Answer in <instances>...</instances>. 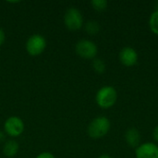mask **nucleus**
<instances>
[{
	"label": "nucleus",
	"mask_w": 158,
	"mask_h": 158,
	"mask_svg": "<svg viewBox=\"0 0 158 158\" xmlns=\"http://www.w3.org/2000/svg\"><path fill=\"white\" fill-rule=\"evenodd\" d=\"M5 40H6V33L3 31V29L0 28V46L4 44Z\"/></svg>",
	"instance_id": "obj_16"
},
{
	"label": "nucleus",
	"mask_w": 158,
	"mask_h": 158,
	"mask_svg": "<svg viewBox=\"0 0 158 158\" xmlns=\"http://www.w3.org/2000/svg\"><path fill=\"white\" fill-rule=\"evenodd\" d=\"M100 24L96 20H89L85 24V31L91 35H95L100 31Z\"/></svg>",
	"instance_id": "obj_11"
},
{
	"label": "nucleus",
	"mask_w": 158,
	"mask_h": 158,
	"mask_svg": "<svg viewBox=\"0 0 158 158\" xmlns=\"http://www.w3.org/2000/svg\"><path fill=\"white\" fill-rule=\"evenodd\" d=\"M111 123L110 120L105 116H99L95 118L88 126V135L93 139H100L106 136L110 131Z\"/></svg>",
	"instance_id": "obj_2"
},
{
	"label": "nucleus",
	"mask_w": 158,
	"mask_h": 158,
	"mask_svg": "<svg viewBox=\"0 0 158 158\" xmlns=\"http://www.w3.org/2000/svg\"><path fill=\"white\" fill-rule=\"evenodd\" d=\"M136 158H158V145L154 143L140 144L135 151Z\"/></svg>",
	"instance_id": "obj_7"
},
{
	"label": "nucleus",
	"mask_w": 158,
	"mask_h": 158,
	"mask_svg": "<svg viewBox=\"0 0 158 158\" xmlns=\"http://www.w3.org/2000/svg\"><path fill=\"white\" fill-rule=\"evenodd\" d=\"M125 140L128 145L133 148H137L141 143V134L140 131L135 128L129 129L125 133Z\"/></svg>",
	"instance_id": "obj_9"
},
{
	"label": "nucleus",
	"mask_w": 158,
	"mask_h": 158,
	"mask_svg": "<svg viewBox=\"0 0 158 158\" xmlns=\"http://www.w3.org/2000/svg\"><path fill=\"white\" fill-rule=\"evenodd\" d=\"M98 158H112V157H111L109 155H106V154H105V155H102V156H99Z\"/></svg>",
	"instance_id": "obj_19"
},
{
	"label": "nucleus",
	"mask_w": 158,
	"mask_h": 158,
	"mask_svg": "<svg viewBox=\"0 0 158 158\" xmlns=\"http://www.w3.org/2000/svg\"><path fill=\"white\" fill-rule=\"evenodd\" d=\"M93 8L96 11H104L107 7V1L106 0H93L91 1Z\"/></svg>",
	"instance_id": "obj_14"
},
{
	"label": "nucleus",
	"mask_w": 158,
	"mask_h": 158,
	"mask_svg": "<svg viewBox=\"0 0 158 158\" xmlns=\"http://www.w3.org/2000/svg\"><path fill=\"white\" fill-rule=\"evenodd\" d=\"M19 143L14 140L6 141L3 146V153L6 157H14L19 152Z\"/></svg>",
	"instance_id": "obj_10"
},
{
	"label": "nucleus",
	"mask_w": 158,
	"mask_h": 158,
	"mask_svg": "<svg viewBox=\"0 0 158 158\" xmlns=\"http://www.w3.org/2000/svg\"><path fill=\"white\" fill-rule=\"evenodd\" d=\"M35 158H56L55 157V156L52 154V153H50V152H43V153H41V154H39Z\"/></svg>",
	"instance_id": "obj_15"
},
{
	"label": "nucleus",
	"mask_w": 158,
	"mask_h": 158,
	"mask_svg": "<svg viewBox=\"0 0 158 158\" xmlns=\"http://www.w3.org/2000/svg\"><path fill=\"white\" fill-rule=\"evenodd\" d=\"M24 122L17 116H11L4 123L5 133L10 137H19L24 131Z\"/></svg>",
	"instance_id": "obj_6"
},
{
	"label": "nucleus",
	"mask_w": 158,
	"mask_h": 158,
	"mask_svg": "<svg viewBox=\"0 0 158 158\" xmlns=\"http://www.w3.org/2000/svg\"><path fill=\"white\" fill-rule=\"evenodd\" d=\"M26 51L30 56H36L41 55L46 47L45 38L38 33L31 35L26 42Z\"/></svg>",
	"instance_id": "obj_5"
},
{
	"label": "nucleus",
	"mask_w": 158,
	"mask_h": 158,
	"mask_svg": "<svg viewBox=\"0 0 158 158\" xmlns=\"http://www.w3.org/2000/svg\"><path fill=\"white\" fill-rule=\"evenodd\" d=\"M157 9H158V8H157Z\"/></svg>",
	"instance_id": "obj_20"
},
{
	"label": "nucleus",
	"mask_w": 158,
	"mask_h": 158,
	"mask_svg": "<svg viewBox=\"0 0 158 158\" xmlns=\"http://www.w3.org/2000/svg\"><path fill=\"white\" fill-rule=\"evenodd\" d=\"M75 51L79 56L84 59H94L97 55L98 48L94 42L91 40L83 39V40H80L76 44Z\"/></svg>",
	"instance_id": "obj_4"
},
{
	"label": "nucleus",
	"mask_w": 158,
	"mask_h": 158,
	"mask_svg": "<svg viewBox=\"0 0 158 158\" xmlns=\"http://www.w3.org/2000/svg\"><path fill=\"white\" fill-rule=\"evenodd\" d=\"M149 27L155 34L158 35V9L151 14L149 18Z\"/></svg>",
	"instance_id": "obj_12"
},
{
	"label": "nucleus",
	"mask_w": 158,
	"mask_h": 158,
	"mask_svg": "<svg viewBox=\"0 0 158 158\" xmlns=\"http://www.w3.org/2000/svg\"><path fill=\"white\" fill-rule=\"evenodd\" d=\"M5 141V133L0 131V143Z\"/></svg>",
	"instance_id": "obj_18"
},
{
	"label": "nucleus",
	"mask_w": 158,
	"mask_h": 158,
	"mask_svg": "<svg viewBox=\"0 0 158 158\" xmlns=\"http://www.w3.org/2000/svg\"><path fill=\"white\" fill-rule=\"evenodd\" d=\"M93 69L98 74H103L106 71V66L103 59L101 58H94L93 60Z\"/></svg>",
	"instance_id": "obj_13"
},
{
	"label": "nucleus",
	"mask_w": 158,
	"mask_h": 158,
	"mask_svg": "<svg viewBox=\"0 0 158 158\" xmlns=\"http://www.w3.org/2000/svg\"><path fill=\"white\" fill-rule=\"evenodd\" d=\"M118 58L120 63L125 67H133L138 62V53L134 48L126 46L120 50Z\"/></svg>",
	"instance_id": "obj_8"
},
{
	"label": "nucleus",
	"mask_w": 158,
	"mask_h": 158,
	"mask_svg": "<svg viewBox=\"0 0 158 158\" xmlns=\"http://www.w3.org/2000/svg\"><path fill=\"white\" fill-rule=\"evenodd\" d=\"M153 137H154V139H155V141L158 143V125L155 128V130H154V131H153Z\"/></svg>",
	"instance_id": "obj_17"
},
{
	"label": "nucleus",
	"mask_w": 158,
	"mask_h": 158,
	"mask_svg": "<svg viewBox=\"0 0 158 158\" xmlns=\"http://www.w3.org/2000/svg\"><path fill=\"white\" fill-rule=\"evenodd\" d=\"M64 23L68 30L71 31H79L83 25L81 12L74 6L69 7L64 15Z\"/></svg>",
	"instance_id": "obj_3"
},
{
	"label": "nucleus",
	"mask_w": 158,
	"mask_h": 158,
	"mask_svg": "<svg viewBox=\"0 0 158 158\" xmlns=\"http://www.w3.org/2000/svg\"><path fill=\"white\" fill-rule=\"evenodd\" d=\"M118 100V92L115 87L106 85L101 87L95 95V102L101 108L107 109L112 107Z\"/></svg>",
	"instance_id": "obj_1"
}]
</instances>
